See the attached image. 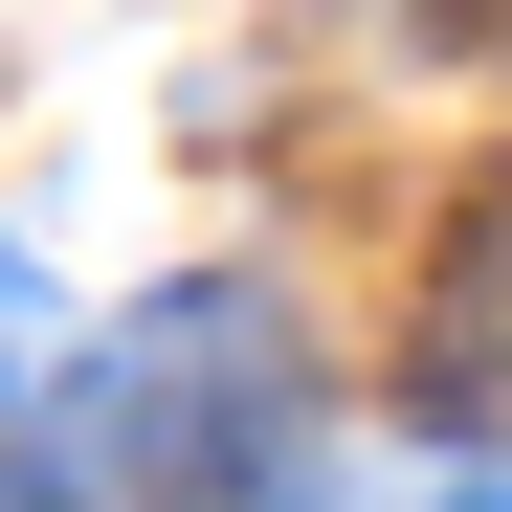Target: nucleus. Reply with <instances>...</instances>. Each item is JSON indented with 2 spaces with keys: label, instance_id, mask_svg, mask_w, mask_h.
<instances>
[{
  "label": "nucleus",
  "instance_id": "1",
  "mask_svg": "<svg viewBox=\"0 0 512 512\" xmlns=\"http://www.w3.org/2000/svg\"><path fill=\"white\" fill-rule=\"evenodd\" d=\"M67 512H312V357L268 290H134L90 357H67Z\"/></svg>",
  "mask_w": 512,
  "mask_h": 512
},
{
  "label": "nucleus",
  "instance_id": "2",
  "mask_svg": "<svg viewBox=\"0 0 512 512\" xmlns=\"http://www.w3.org/2000/svg\"><path fill=\"white\" fill-rule=\"evenodd\" d=\"M423 379H446V401H512V179L468 201L446 290H423Z\"/></svg>",
  "mask_w": 512,
  "mask_h": 512
},
{
  "label": "nucleus",
  "instance_id": "3",
  "mask_svg": "<svg viewBox=\"0 0 512 512\" xmlns=\"http://www.w3.org/2000/svg\"><path fill=\"white\" fill-rule=\"evenodd\" d=\"M23 379H67V312H45V268H23V245H0V401H23Z\"/></svg>",
  "mask_w": 512,
  "mask_h": 512
},
{
  "label": "nucleus",
  "instance_id": "4",
  "mask_svg": "<svg viewBox=\"0 0 512 512\" xmlns=\"http://www.w3.org/2000/svg\"><path fill=\"white\" fill-rule=\"evenodd\" d=\"M0 512H67V490H45V468H0Z\"/></svg>",
  "mask_w": 512,
  "mask_h": 512
}]
</instances>
